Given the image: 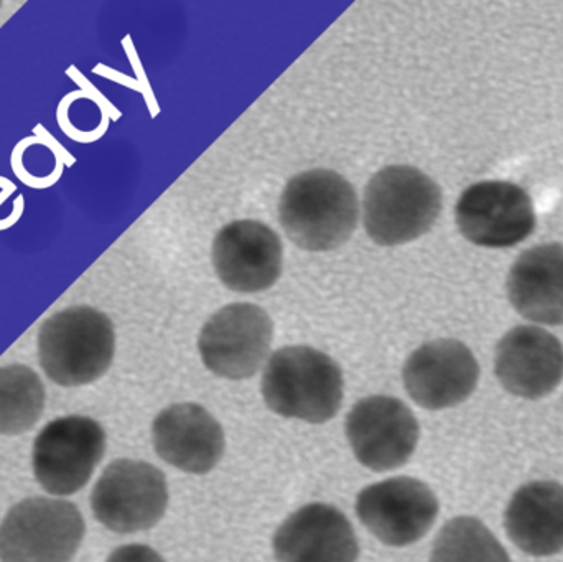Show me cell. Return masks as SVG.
I'll use <instances>...</instances> for the list:
<instances>
[{"label":"cell","mask_w":563,"mask_h":562,"mask_svg":"<svg viewBox=\"0 0 563 562\" xmlns=\"http://www.w3.org/2000/svg\"><path fill=\"white\" fill-rule=\"evenodd\" d=\"M279 220L291 243L311 253H327L353 236L360 200L343 175L313 168L288 181L280 197Z\"/></svg>","instance_id":"obj_1"},{"label":"cell","mask_w":563,"mask_h":562,"mask_svg":"<svg viewBox=\"0 0 563 562\" xmlns=\"http://www.w3.org/2000/svg\"><path fill=\"white\" fill-rule=\"evenodd\" d=\"M261 389L267 408L282 418L324 425L343 405V372L320 350L285 346L267 362Z\"/></svg>","instance_id":"obj_2"},{"label":"cell","mask_w":563,"mask_h":562,"mask_svg":"<svg viewBox=\"0 0 563 562\" xmlns=\"http://www.w3.org/2000/svg\"><path fill=\"white\" fill-rule=\"evenodd\" d=\"M442 211L435 180L410 165H389L371 177L364 190L363 221L379 246H399L432 230Z\"/></svg>","instance_id":"obj_3"},{"label":"cell","mask_w":563,"mask_h":562,"mask_svg":"<svg viewBox=\"0 0 563 562\" xmlns=\"http://www.w3.org/2000/svg\"><path fill=\"white\" fill-rule=\"evenodd\" d=\"M114 352V326L91 307H69L40 327V365L58 386L75 388L98 382L111 368Z\"/></svg>","instance_id":"obj_4"},{"label":"cell","mask_w":563,"mask_h":562,"mask_svg":"<svg viewBox=\"0 0 563 562\" xmlns=\"http://www.w3.org/2000/svg\"><path fill=\"white\" fill-rule=\"evenodd\" d=\"M85 533V518L71 502L26 498L0 525V562H69Z\"/></svg>","instance_id":"obj_5"},{"label":"cell","mask_w":563,"mask_h":562,"mask_svg":"<svg viewBox=\"0 0 563 562\" xmlns=\"http://www.w3.org/2000/svg\"><path fill=\"white\" fill-rule=\"evenodd\" d=\"M168 507L165 475L154 465L119 459L102 472L91 495L96 520L119 535L151 530Z\"/></svg>","instance_id":"obj_6"},{"label":"cell","mask_w":563,"mask_h":562,"mask_svg":"<svg viewBox=\"0 0 563 562\" xmlns=\"http://www.w3.org/2000/svg\"><path fill=\"white\" fill-rule=\"evenodd\" d=\"M104 452L106 432L95 419H55L33 442V474L43 491L66 497L88 485Z\"/></svg>","instance_id":"obj_7"},{"label":"cell","mask_w":563,"mask_h":562,"mask_svg":"<svg viewBox=\"0 0 563 562\" xmlns=\"http://www.w3.org/2000/svg\"><path fill=\"white\" fill-rule=\"evenodd\" d=\"M274 339V322L263 307L230 304L210 317L198 350L205 366L224 379H250L263 368Z\"/></svg>","instance_id":"obj_8"},{"label":"cell","mask_w":563,"mask_h":562,"mask_svg":"<svg viewBox=\"0 0 563 562\" xmlns=\"http://www.w3.org/2000/svg\"><path fill=\"white\" fill-rule=\"evenodd\" d=\"M354 458L374 472L396 471L416 454L420 426L409 406L393 396H367L346 418Z\"/></svg>","instance_id":"obj_9"},{"label":"cell","mask_w":563,"mask_h":562,"mask_svg":"<svg viewBox=\"0 0 563 562\" xmlns=\"http://www.w3.org/2000/svg\"><path fill=\"white\" fill-rule=\"evenodd\" d=\"M456 227L476 246L511 247L536 230L534 203L511 181H478L463 191L455 208Z\"/></svg>","instance_id":"obj_10"},{"label":"cell","mask_w":563,"mask_h":562,"mask_svg":"<svg viewBox=\"0 0 563 562\" xmlns=\"http://www.w3.org/2000/svg\"><path fill=\"white\" fill-rule=\"evenodd\" d=\"M440 505L429 485L394 477L369 485L356 498V515L386 547L404 548L422 540L439 517Z\"/></svg>","instance_id":"obj_11"},{"label":"cell","mask_w":563,"mask_h":562,"mask_svg":"<svg viewBox=\"0 0 563 562\" xmlns=\"http://www.w3.org/2000/svg\"><path fill=\"white\" fill-rule=\"evenodd\" d=\"M407 395L429 411L455 408L475 393L479 365L465 343L440 339L423 343L402 370Z\"/></svg>","instance_id":"obj_12"},{"label":"cell","mask_w":563,"mask_h":562,"mask_svg":"<svg viewBox=\"0 0 563 562\" xmlns=\"http://www.w3.org/2000/svg\"><path fill=\"white\" fill-rule=\"evenodd\" d=\"M214 273L230 290L264 293L279 280L284 251L279 234L256 220L221 228L213 241Z\"/></svg>","instance_id":"obj_13"},{"label":"cell","mask_w":563,"mask_h":562,"mask_svg":"<svg viewBox=\"0 0 563 562\" xmlns=\"http://www.w3.org/2000/svg\"><path fill=\"white\" fill-rule=\"evenodd\" d=\"M495 373L503 388L518 398L541 399L563 379V345L548 330L519 326L496 346Z\"/></svg>","instance_id":"obj_14"},{"label":"cell","mask_w":563,"mask_h":562,"mask_svg":"<svg viewBox=\"0 0 563 562\" xmlns=\"http://www.w3.org/2000/svg\"><path fill=\"white\" fill-rule=\"evenodd\" d=\"M152 441L162 461L195 475L217 469L227 451L223 426L194 403L164 409L152 425Z\"/></svg>","instance_id":"obj_15"},{"label":"cell","mask_w":563,"mask_h":562,"mask_svg":"<svg viewBox=\"0 0 563 562\" xmlns=\"http://www.w3.org/2000/svg\"><path fill=\"white\" fill-rule=\"evenodd\" d=\"M277 562H356L360 543L351 521L324 504L301 507L274 535Z\"/></svg>","instance_id":"obj_16"},{"label":"cell","mask_w":563,"mask_h":562,"mask_svg":"<svg viewBox=\"0 0 563 562\" xmlns=\"http://www.w3.org/2000/svg\"><path fill=\"white\" fill-rule=\"evenodd\" d=\"M506 289L526 320L563 326V244H541L522 253L509 271Z\"/></svg>","instance_id":"obj_17"},{"label":"cell","mask_w":563,"mask_h":562,"mask_svg":"<svg viewBox=\"0 0 563 562\" xmlns=\"http://www.w3.org/2000/svg\"><path fill=\"white\" fill-rule=\"evenodd\" d=\"M509 540L522 553L549 558L563 551V485L538 481L522 485L505 511Z\"/></svg>","instance_id":"obj_18"},{"label":"cell","mask_w":563,"mask_h":562,"mask_svg":"<svg viewBox=\"0 0 563 562\" xmlns=\"http://www.w3.org/2000/svg\"><path fill=\"white\" fill-rule=\"evenodd\" d=\"M46 393L40 376L25 365L0 368V434L32 431L45 411Z\"/></svg>","instance_id":"obj_19"},{"label":"cell","mask_w":563,"mask_h":562,"mask_svg":"<svg viewBox=\"0 0 563 562\" xmlns=\"http://www.w3.org/2000/svg\"><path fill=\"white\" fill-rule=\"evenodd\" d=\"M429 562H511V558L482 520L456 517L443 525Z\"/></svg>","instance_id":"obj_20"},{"label":"cell","mask_w":563,"mask_h":562,"mask_svg":"<svg viewBox=\"0 0 563 562\" xmlns=\"http://www.w3.org/2000/svg\"><path fill=\"white\" fill-rule=\"evenodd\" d=\"M106 562H167L157 551L145 544H125L112 551Z\"/></svg>","instance_id":"obj_21"}]
</instances>
